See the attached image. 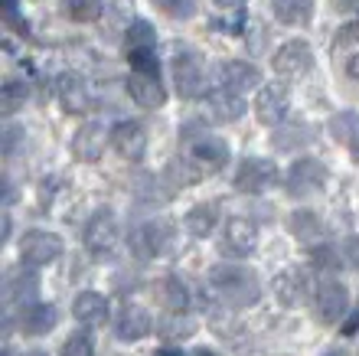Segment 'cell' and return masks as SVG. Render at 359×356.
I'll return each instance as SVG.
<instances>
[{"mask_svg":"<svg viewBox=\"0 0 359 356\" xmlns=\"http://www.w3.org/2000/svg\"><path fill=\"white\" fill-rule=\"evenodd\" d=\"M209 288L232 308H248V304H255L262 298L258 278L248 268H238V265H216L209 272Z\"/></svg>","mask_w":359,"mask_h":356,"instance_id":"obj_1","label":"cell"},{"mask_svg":"<svg viewBox=\"0 0 359 356\" xmlns=\"http://www.w3.org/2000/svg\"><path fill=\"white\" fill-rule=\"evenodd\" d=\"M86 249L95 258H108L118 249V219H114L111 209H98L86 223V235H82Z\"/></svg>","mask_w":359,"mask_h":356,"instance_id":"obj_2","label":"cell"},{"mask_svg":"<svg viewBox=\"0 0 359 356\" xmlns=\"http://www.w3.org/2000/svg\"><path fill=\"white\" fill-rule=\"evenodd\" d=\"M170 239H173L170 225L154 219V223H144L131 232V252L137 258H144V262H151V258H161L170 249Z\"/></svg>","mask_w":359,"mask_h":356,"instance_id":"obj_3","label":"cell"},{"mask_svg":"<svg viewBox=\"0 0 359 356\" xmlns=\"http://www.w3.org/2000/svg\"><path fill=\"white\" fill-rule=\"evenodd\" d=\"M173 85H177L180 98H199L203 88H206V72H203V62H199L196 53H177L173 56Z\"/></svg>","mask_w":359,"mask_h":356,"instance_id":"obj_4","label":"cell"},{"mask_svg":"<svg viewBox=\"0 0 359 356\" xmlns=\"http://www.w3.org/2000/svg\"><path fill=\"white\" fill-rule=\"evenodd\" d=\"M20 255H23V262L33 265V268L49 265L62 255V239H59L56 232H46V229H29V232L20 239Z\"/></svg>","mask_w":359,"mask_h":356,"instance_id":"obj_5","label":"cell"},{"mask_svg":"<svg viewBox=\"0 0 359 356\" xmlns=\"http://www.w3.org/2000/svg\"><path fill=\"white\" fill-rule=\"evenodd\" d=\"M287 193L291 197H307V193H317V190L327 187V167L313 157H301L294 160L291 170H287Z\"/></svg>","mask_w":359,"mask_h":356,"instance_id":"obj_6","label":"cell"},{"mask_svg":"<svg viewBox=\"0 0 359 356\" xmlns=\"http://www.w3.org/2000/svg\"><path fill=\"white\" fill-rule=\"evenodd\" d=\"M271 66H274V72L281 75V79H301V75L311 72L313 53H311V46H307L304 39H287V43L274 53Z\"/></svg>","mask_w":359,"mask_h":356,"instance_id":"obj_7","label":"cell"},{"mask_svg":"<svg viewBox=\"0 0 359 356\" xmlns=\"http://www.w3.org/2000/svg\"><path fill=\"white\" fill-rule=\"evenodd\" d=\"M187 160L196 170H203V177L206 173H219L229 164V147L219 138H193L187 147Z\"/></svg>","mask_w":359,"mask_h":356,"instance_id":"obj_8","label":"cell"},{"mask_svg":"<svg viewBox=\"0 0 359 356\" xmlns=\"http://www.w3.org/2000/svg\"><path fill=\"white\" fill-rule=\"evenodd\" d=\"M274 177H278V170H274L271 160L245 157L242 164H238L232 183H236L238 193H262V190H268L274 183Z\"/></svg>","mask_w":359,"mask_h":356,"instance_id":"obj_9","label":"cell"},{"mask_svg":"<svg viewBox=\"0 0 359 356\" xmlns=\"http://www.w3.org/2000/svg\"><path fill=\"white\" fill-rule=\"evenodd\" d=\"M255 245H258L255 225L248 223V219H229L226 229H222V242H219L222 255H229V258H248V255L255 252Z\"/></svg>","mask_w":359,"mask_h":356,"instance_id":"obj_10","label":"cell"},{"mask_svg":"<svg viewBox=\"0 0 359 356\" xmlns=\"http://www.w3.org/2000/svg\"><path fill=\"white\" fill-rule=\"evenodd\" d=\"M313 308H317V317H320L323 324H340L346 308H350V294H346V288H343L340 282L327 278V282H320V288H317Z\"/></svg>","mask_w":359,"mask_h":356,"instance_id":"obj_11","label":"cell"},{"mask_svg":"<svg viewBox=\"0 0 359 356\" xmlns=\"http://www.w3.org/2000/svg\"><path fill=\"white\" fill-rule=\"evenodd\" d=\"M56 98H59V105H62V112H69V114H82V112H88V105H92V98H88V85L79 72H62L59 75L56 79Z\"/></svg>","mask_w":359,"mask_h":356,"instance_id":"obj_12","label":"cell"},{"mask_svg":"<svg viewBox=\"0 0 359 356\" xmlns=\"http://www.w3.org/2000/svg\"><path fill=\"white\" fill-rule=\"evenodd\" d=\"M216 79H219V88H226V92H248V88H262V75H258L255 66H248V62H238V59H232V62H222V66L216 69Z\"/></svg>","mask_w":359,"mask_h":356,"instance_id":"obj_13","label":"cell"},{"mask_svg":"<svg viewBox=\"0 0 359 356\" xmlns=\"http://www.w3.org/2000/svg\"><path fill=\"white\" fill-rule=\"evenodd\" d=\"M111 147L124 160H141L147 150V131L137 121H118L111 128Z\"/></svg>","mask_w":359,"mask_h":356,"instance_id":"obj_14","label":"cell"},{"mask_svg":"<svg viewBox=\"0 0 359 356\" xmlns=\"http://www.w3.org/2000/svg\"><path fill=\"white\" fill-rule=\"evenodd\" d=\"M287 92H284L281 85H262L258 88V98H255V114L262 124H271V128H278V124L287 118Z\"/></svg>","mask_w":359,"mask_h":356,"instance_id":"obj_15","label":"cell"},{"mask_svg":"<svg viewBox=\"0 0 359 356\" xmlns=\"http://www.w3.org/2000/svg\"><path fill=\"white\" fill-rule=\"evenodd\" d=\"M128 95L141 108H161L167 102V88L161 85V75H141V72H131L128 75Z\"/></svg>","mask_w":359,"mask_h":356,"instance_id":"obj_16","label":"cell"},{"mask_svg":"<svg viewBox=\"0 0 359 356\" xmlns=\"http://www.w3.org/2000/svg\"><path fill=\"white\" fill-rule=\"evenodd\" d=\"M151 330H154L151 314L144 308H137V304H124L118 320H114V334L121 340H144Z\"/></svg>","mask_w":359,"mask_h":356,"instance_id":"obj_17","label":"cell"},{"mask_svg":"<svg viewBox=\"0 0 359 356\" xmlns=\"http://www.w3.org/2000/svg\"><path fill=\"white\" fill-rule=\"evenodd\" d=\"M59 324V310L53 304H27L20 314V330L27 337H43Z\"/></svg>","mask_w":359,"mask_h":356,"instance_id":"obj_18","label":"cell"},{"mask_svg":"<svg viewBox=\"0 0 359 356\" xmlns=\"http://www.w3.org/2000/svg\"><path fill=\"white\" fill-rule=\"evenodd\" d=\"M104 141H111V134H104L102 124L88 121L86 128H79L76 141H72V150H76L79 160H86V164H95V160L104 154Z\"/></svg>","mask_w":359,"mask_h":356,"instance_id":"obj_19","label":"cell"},{"mask_svg":"<svg viewBox=\"0 0 359 356\" xmlns=\"http://www.w3.org/2000/svg\"><path fill=\"white\" fill-rule=\"evenodd\" d=\"M206 112L212 121H238L242 112H245V102H242V95L216 88V92H209V98H206Z\"/></svg>","mask_w":359,"mask_h":356,"instance_id":"obj_20","label":"cell"},{"mask_svg":"<svg viewBox=\"0 0 359 356\" xmlns=\"http://www.w3.org/2000/svg\"><path fill=\"white\" fill-rule=\"evenodd\" d=\"M72 314L76 320H82L86 327H102L104 320H108V301L98 294V291H82L72 304Z\"/></svg>","mask_w":359,"mask_h":356,"instance_id":"obj_21","label":"cell"},{"mask_svg":"<svg viewBox=\"0 0 359 356\" xmlns=\"http://www.w3.org/2000/svg\"><path fill=\"white\" fill-rule=\"evenodd\" d=\"M330 134H333V141L343 144V147L359 160V112L333 114L330 118Z\"/></svg>","mask_w":359,"mask_h":356,"instance_id":"obj_22","label":"cell"},{"mask_svg":"<svg viewBox=\"0 0 359 356\" xmlns=\"http://www.w3.org/2000/svg\"><path fill=\"white\" fill-rule=\"evenodd\" d=\"M291 235L301 245H323V235H327V229H323V223L313 213L301 209V213L291 216Z\"/></svg>","mask_w":359,"mask_h":356,"instance_id":"obj_23","label":"cell"},{"mask_svg":"<svg viewBox=\"0 0 359 356\" xmlns=\"http://www.w3.org/2000/svg\"><path fill=\"white\" fill-rule=\"evenodd\" d=\"M271 10L287 27H304L313 17V0H271Z\"/></svg>","mask_w":359,"mask_h":356,"instance_id":"obj_24","label":"cell"},{"mask_svg":"<svg viewBox=\"0 0 359 356\" xmlns=\"http://www.w3.org/2000/svg\"><path fill=\"white\" fill-rule=\"evenodd\" d=\"M216 206L212 203H199V206H193L187 213V229L189 235H196V239H206L212 229H216Z\"/></svg>","mask_w":359,"mask_h":356,"instance_id":"obj_25","label":"cell"},{"mask_svg":"<svg viewBox=\"0 0 359 356\" xmlns=\"http://www.w3.org/2000/svg\"><path fill=\"white\" fill-rule=\"evenodd\" d=\"M29 98V85L20 82V79H7V82L0 85V112L4 114H13L20 112Z\"/></svg>","mask_w":359,"mask_h":356,"instance_id":"obj_26","label":"cell"},{"mask_svg":"<svg viewBox=\"0 0 359 356\" xmlns=\"http://www.w3.org/2000/svg\"><path fill=\"white\" fill-rule=\"evenodd\" d=\"M274 294H278V301H281L284 308H297V304H301V294H304L301 278L294 272L278 275V278H274Z\"/></svg>","mask_w":359,"mask_h":356,"instance_id":"obj_27","label":"cell"},{"mask_svg":"<svg viewBox=\"0 0 359 356\" xmlns=\"http://www.w3.org/2000/svg\"><path fill=\"white\" fill-rule=\"evenodd\" d=\"M311 141V128H304V124H287V128H278L271 138L274 150H294L301 147V144Z\"/></svg>","mask_w":359,"mask_h":356,"instance_id":"obj_28","label":"cell"},{"mask_svg":"<svg viewBox=\"0 0 359 356\" xmlns=\"http://www.w3.org/2000/svg\"><path fill=\"white\" fill-rule=\"evenodd\" d=\"M39 291V282L36 275H17V278H10L7 282V301L10 304H23V301H33V294Z\"/></svg>","mask_w":359,"mask_h":356,"instance_id":"obj_29","label":"cell"},{"mask_svg":"<svg viewBox=\"0 0 359 356\" xmlns=\"http://www.w3.org/2000/svg\"><path fill=\"white\" fill-rule=\"evenodd\" d=\"M62 10L76 23H92L102 17V0H62Z\"/></svg>","mask_w":359,"mask_h":356,"instance_id":"obj_30","label":"cell"},{"mask_svg":"<svg viewBox=\"0 0 359 356\" xmlns=\"http://www.w3.org/2000/svg\"><path fill=\"white\" fill-rule=\"evenodd\" d=\"M154 46H157V37H154L151 23L134 20L131 29H128V53H144V49H154Z\"/></svg>","mask_w":359,"mask_h":356,"instance_id":"obj_31","label":"cell"},{"mask_svg":"<svg viewBox=\"0 0 359 356\" xmlns=\"http://www.w3.org/2000/svg\"><path fill=\"white\" fill-rule=\"evenodd\" d=\"M161 291H163V308L170 310V314H183V310H187L189 294H187V288H183V282H177V278H167Z\"/></svg>","mask_w":359,"mask_h":356,"instance_id":"obj_32","label":"cell"},{"mask_svg":"<svg viewBox=\"0 0 359 356\" xmlns=\"http://www.w3.org/2000/svg\"><path fill=\"white\" fill-rule=\"evenodd\" d=\"M62 356H95V343L86 330H76L69 334L66 343H62Z\"/></svg>","mask_w":359,"mask_h":356,"instance_id":"obj_33","label":"cell"},{"mask_svg":"<svg viewBox=\"0 0 359 356\" xmlns=\"http://www.w3.org/2000/svg\"><path fill=\"white\" fill-rule=\"evenodd\" d=\"M154 4L173 20H189L196 13V0H154Z\"/></svg>","mask_w":359,"mask_h":356,"instance_id":"obj_34","label":"cell"},{"mask_svg":"<svg viewBox=\"0 0 359 356\" xmlns=\"http://www.w3.org/2000/svg\"><path fill=\"white\" fill-rule=\"evenodd\" d=\"M343 258H346V265H350L353 272H359V235H350L343 242Z\"/></svg>","mask_w":359,"mask_h":356,"instance_id":"obj_35","label":"cell"},{"mask_svg":"<svg viewBox=\"0 0 359 356\" xmlns=\"http://www.w3.org/2000/svg\"><path fill=\"white\" fill-rule=\"evenodd\" d=\"M20 134H23V131H20L17 124H7V131H4V154H7V157L13 154V147H17Z\"/></svg>","mask_w":359,"mask_h":356,"instance_id":"obj_36","label":"cell"},{"mask_svg":"<svg viewBox=\"0 0 359 356\" xmlns=\"http://www.w3.org/2000/svg\"><path fill=\"white\" fill-rule=\"evenodd\" d=\"M4 17H7V23H13L17 29H23V33H27V23H20V20H17V0H4Z\"/></svg>","mask_w":359,"mask_h":356,"instance_id":"obj_37","label":"cell"},{"mask_svg":"<svg viewBox=\"0 0 359 356\" xmlns=\"http://www.w3.org/2000/svg\"><path fill=\"white\" fill-rule=\"evenodd\" d=\"M193 330H196V324H193V320H187V324H170V327H167V334H170V337H189Z\"/></svg>","mask_w":359,"mask_h":356,"instance_id":"obj_38","label":"cell"},{"mask_svg":"<svg viewBox=\"0 0 359 356\" xmlns=\"http://www.w3.org/2000/svg\"><path fill=\"white\" fill-rule=\"evenodd\" d=\"M216 4H219L222 10H242L248 0H216Z\"/></svg>","mask_w":359,"mask_h":356,"instance_id":"obj_39","label":"cell"},{"mask_svg":"<svg viewBox=\"0 0 359 356\" xmlns=\"http://www.w3.org/2000/svg\"><path fill=\"white\" fill-rule=\"evenodd\" d=\"M343 330H346V334H353V330H359V310H356V314H353V320H350V324H346V327H343Z\"/></svg>","mask_w":359,"mask_h":356,"instance_id":"obj_40","label":"cell"},{"mask_svg":"<svg viewBox=\"0 0 359 356\" xmlns=\"http://www.w3.org/2000/svg\"><path fill=\"white\" fill-rule=\"evenodd\" d=\"M350 75H356V79H359V56L350 62Z\"/></svg>","mask_w":359,"mask_h":356,"instance_id":"obj_41","label":"cell"},{"mask_svg":"<svg viewBox=\"0 0 359 356\" xmlns=\"http://www.w3.org/2000/svg\"><path fill=\"white\" fill-rule=\"evenodd\" d=\"M323 356H350L346 350H330V353H323Z\"/></svg>","mask_w":359,"mask_h":356,"instance_id":"obj_42","label":"cell"},{"mask_svg":"<svg viewBox=\"0 0 359 356\" xmlns=\"http://www.w3.org/2000/svg\"><path fill=\"white\" fill-rule=\"evenodd\" d=\"M337 4H343V7H353V4H359V0H337Z\"/></svg>","mask_w":359,"mask_h":356,"instance_id":"obj_43","label":"cell"},{"mask_svg":"<svg viewBox=\"0 0 359 356\" xmlns=\"http://www.w3.org/2000/svg\"><path fill=\"white\" fill-rule=\"evenodd\" d=\"M157 356H180V353H167V350H163V353H157Z\"/></svg>","mask_w":359,"mask_h":356,"instance_id":"obj_44","label":"cell"},{"mask_svg":"<svg viewBox=\"0 0 359 356\" xmlns=\"http://www.w3.org/2000/svg\"><path fill=\"white\" fill-rule=\"evenodd\" d=\"M196 356H212V353H206V350H199V353Z\"/></svg>","mask_w":359,"mask_h":356,"instance_id":"obj_45","label":"cell"},{"mask_svg":"<svg viewBox=\"0 0 359 356\" xmlns=\"http://www.w3.org/2000/svg\"><path fill=\"white\" fill-rule=\"evenodd\" d=\"M27 356H43V353H27Z\"/></svg>","mask_w":359,"mask_h":356,"instance_id":"obj_46","label":"cell"}]
</instances>
